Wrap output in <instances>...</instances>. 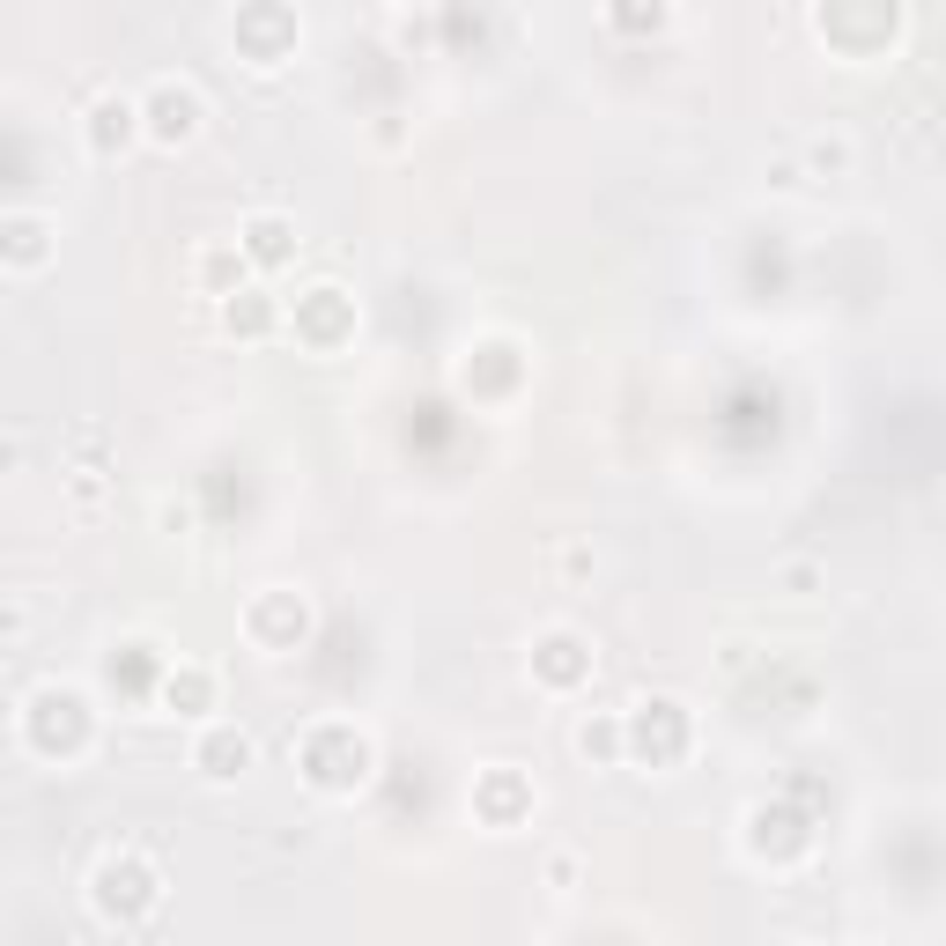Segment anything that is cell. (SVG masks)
Wrapping results in <instances>:
<instances>
[{
  "label": "cell",
  "mask_w": 946,
  "mask_h": 946,
  "mask_svg": "<svg viewBox=\"0 0 946 946\" xmlns=\"http://www.w3.org/2000/svg\"><path fill=\"white\" fill-rule=\"evenodd\" d=\"M244 237H252V259H281L289 252V230H281V222H252Z\"/></svg>",
  "instance_id": "7a4b0ae2"
},
{
  "label": "cell",
  "mask_w": 946,
  "mask_h": 946,
  "mask_svg": "<svg viewBox=\"0 0 946 946\" xmlns=\"http://www.w3.org/2000/svg\"><path fill=\"white\" fill-rule=\"evenodd\" d=\"M200 762H207V777H237V769L252 762V740H244V732H237V740L222 732V740H207V754H200Z\"/></svg>",
  "instance_id": "6da1fadb"
}]
</instances>
